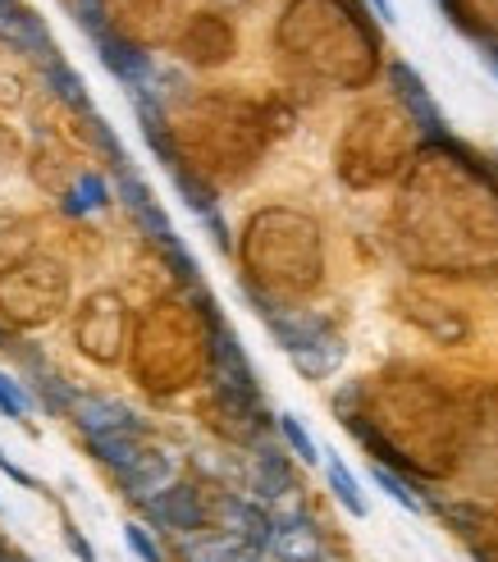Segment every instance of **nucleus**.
<instances>
[{
    "label": "nucleus",
    "mask_w": 498,
    "mask_h": 562,
    "mask_svg": "<svg viewBox=\"0 0 498 562\" xmlns=\"http://www.w3.org/2000/svg\"><path fill=\"white\" fill-rule=\"evenodd\" d=\"M242 485L252 490L257 503L265 508H284V503L297 494V471L288 462V453L270 439H252V453H247V471H242Z\"/></svg>",
    "instance_id": "obj_1"
},
{
    "label": "nucleus",
    "mask_w": 498,
    "mask_h": 562,
    "mask_svg": "<svg viewBox=\"0 0 498 562\" xmlns=\"http://www.w3.org/2000/svg\"><path fill=\"white\" fill-rule=\"evenodd\" d=\"M143 508V517L156 526V530H174V536H202V530L211 526V508L197 485L188 481H174L170 490H160L156 498L137 503Z\"/></svg>",
    "instance_id": "obj_2"
},
{
    "label": "nucleus",
    "mask_w": 498,
    "mask_h": 562,
    "mask_svg": "<svg viewBox=\"0 0 498 562\" xmlns=\"http://www.w3.org/2000/svg\"><path fill=\"white\" fill-rule=\"evenodd\" d=\"M115 202L128 211V220L143 229L151 243H160V247H170V243H179V234H174V224H170V215L160 211V202L151 196V188H147V179L133 170V165H124V170H115Z\"/></svg>",
    "instance_id": "obj_3"
},
{
    "label": "nucleus",
    "mask_w": 498,
    "mask_h": 562,
    "mask_svg": "<svg viewBox=\"0 0 498 562\" xmlns=\"http://www.w3.org/2000/svg\"><path fill=\"white\" fill-rule=\"evenodd\" d=\"M274 562H325V540L320 526L312 521L307 508H274V540H270Z\"/></svg>",
    "instance_id": "obj_4"
},
{
    "label": "nucleus",
    "mask_w": 498,
    "mask_h": 562,
    "mask_svg": "<svg viewBox=\"0 0 498 562\" xmlns=\"http://www.w3.org/2000/svg\"><path fill=\"white\" fill-rule=\"evenodd\" d=\"M69 420L82 430V439H92V435H147L143 416L120 398H105V393H78Z\"/></svg>",
    "instance_id": "obj_5"
},
{
    "label": "nucleus",
    "mask_w": 498,
    "mask_h": 562,
    "mask_svg": "<svg viewBox=\"0 0 498 562\" xmlns=\"http://www.w3.org/2000/svg\"><path fill=\"white\" fill-rule=\"evenodd\" d=\"M0 42H5L10 50H19V55H27V60H37V65L60 60V46H55L42 14L19 5V0L14 5H0Z\"/></svg>",
    "instance_id": "obj_6"
},
{
    "label": "nucleus",
    "mask_w": 498,
    "mask_h": 562,
    "mask_svg": "<svg viewBox=\"0 0 498 562\" xmlns=\"http://www.w3.org/2000/svg\"><path fill=\"white\" fill-rule=\"evenodd\" d=\"M389 88H394L398 105L407 110V120L417 124L426 137H444V133H449L444 110H439V101H434L430 88H426V78L411 69L407 60H394V65H389Z\"/></svg>",
    "instance_id": "obj_7"
},
{
    "label": "nucleus",
    "mask_w": 498,
    "mask_h": 562,
    "mask_svg": "<svg viewBox=\"0 0 498 562\" xmlns=\"http://www.w3.org/2000/svg\"><path fill=\"white\" fill-rule=\"evenodd\" d=\"M97 55H101V65L115 74L133 97H160L151 50H143V46H133V42H124V37L110 33L105 42H97Z\"/></svg>",
    "instance_id": "obj_8"
},
{
    "label": "nucleus",
    "mask_w": 498,
    "mask_h": 562,
    "mask_svg": "<svg viewBox=\"0 0 498 562\" xmlns=\"http://www.w3.org/2000/svg\"><path fill=\"white\" fill-rule=\"evenodd\" d=\"M115 481H120L128 503H147V498H156L160 490H170L179 481V458L170 453V448H151L147 443L143 453H137V462L128 471H120Z\"/></svg>",
    "instance_id": "obj_9"
},
{
    "label": "nucleus",
    "mask_w": 498,
    "mask_h": 562,
    "mask_svg": "<svg viewBox=\"0 0 498 562\" xmlns=\"http://www.w3.org/2000/svg\"><path fill=\"white\" fill-rule=\"evenodd\" d=\"M215 513H219V521H225V530H234V536H242L247 544H257V549L270 553V540H274V508H265V503H257V498H242V494L219 490Z\"/></svg>",
    "instance_id": "obj_10"
},
{
    "label": "nucleus",
    "mask_w": 498,
    "mask_h": 562,
    "mask_svg": "<svg viewBox=\"0 0 498 562\" xmlns=\"http://www.w3.org/2000/svg\"><path fill=\"white\" fill-rule=\"evenodd\" d=\"M270 553L247 544L234 530H202V536H183L179 562H265Z\"/></svg>",
    "instance_id": "obj_11"
},
{
    "label": "nucleus",
    "mask_w": 498,
    "mask_h": 562,
    "mask_svg": "<svg viewBox=\"0 0 498 562\" xmlns=\"http://www.w3.org/2000/svg\"><path fill=\"white\" fill-rule=\"evenodd\" d=\"M42 88L60 101V105H69L73 115H97L92 110V92H88V82H82V74L78 69H69L65 60H50V65H42Z\"/></svg>",
    "instance_id": "obj_12"
},
{
    "label": "nucleus",
    "mask_w": 498,
    "mask_h": 562,
    "mask_svg": "<svg viewBox=\"0 0 498 562\" xmlns=\"http://www.w3.org/2000/svg\"><path fill=\"white\" fill-rule=\"evenodd\" d=\"M27 371H33V393H37V403H42L50 416H69V412H73L78 389H73L65 375H55L46 361H37V357H27Z\"/></svg>",
    "instance_id": "obj_13"
},
{
    "label": "nucleus",
    "mask_w": 498,
    "mask_h": 562,
    "mask_svg": "<svg viewBox=\"0 0 498 562\" xmlns=\"http://www.w3.org/2000/svg\"><path fill=\"white\" fill-rule=\"evenodd\" d=\"M343 357H348V344L339 339V329H335V334H325L316 348L297 352V357H288V361L297 367V375H307V380H329V375L343 367Z\"/></svg>",
    "instance_id": "obj_14"
},
{
    "label": "nucleus",
    "mask_w": 498,
    "mask_h": 562,
    "mask_svg": "<svg viewBox=\"0 0 498 562\" xmlns=\"http://www.w3.org/2000/svg\"><path fill=\"white\" fill-rule=\"evenodd\" d=\"M325 481H329V494L339 498V508H343L348 517H356V521L371 517V503H366L362 485H356V475L348 471V462H343V458H335V453L325 458Z\"/></svg>",
    "instance_id": "obj_15"
},
{
    "label": "nucleus",
    "mask_w": 498,
    "mask_h": 562,
    "mask_svg": "<svg viewBox=\"0 0 498 562\" xmlns=\"http://www.w3.org/2000/svg\"><path fill=\"white\" fill-rule=\"evenodd\" d=\"M143 435H92L88 439V453L101 462V467H110V471H128L133 462H137V453H143Z\"/></svg>",
    "instance_id": "obj_16"
},
{
    "label": "nucleus",
    "mask_w": 498,
    "mask_h": 562,
    "mask_svg": "<svg viewBox=\"0 0 498 562\" xmlns=\"http://www.w3.org/2000/svg\"><path fill=\"white\" fill-rule=\"evenodd\" d=\"M115 196H110V188H105V179L97 175V170H82L78 179H73V188H69V196H65V211L69 215H92V211H105Z\"/></svg>",
    "instance_id": "obj_17"
},
{
    "label": "nucleus",
    "mask_w": 498,
    "mask_h": 562,
    "mask_svg": "<svg viewBox=\"0 0 498 562\" xmlns=\"http://www.w3.org/2000/svg\"><path fill=\"white\" fill-rule=\"evenodd\" d=\"M371 481L384 490V494H389L394 503H398V508H407L411 517H421L426 513V498H421V490H411L407 481H403V475L394 471V467H384V462H371Z\"/></svg>",
    "instance_id": "obj_18"
},
{
    "label": "nucleus",
    "mask_w": 498,
    "mask_h": 562,
    "mask_svg": "<svg viewBox=\"0 0 498 562\" xmlns=\"http://www.w3.org/2000/svg\"><path fill=\"white\" fill-rule=\"evenodd\" d=\"M170 179H174V188H179V196H183V206L192 211V215H202V220H211V215H219V202H215V192L197 179V175H188L183 165H174L170 170Z\"/></svg>",
    "instance_id": "obj_19"
},
{
    "label": "nucleus",
    "mask_w": 498,
    "mask_h": 562,
    "mask_svg": "<svg viewBox=\"0 0 498 562\" xmlns=\"http://www.w3.org/2000/svg\"><path fill=\"white\" fill-rule=\"evenodd\" d=\"M274 426H280V439L288 443V453H293L297 462H307V467H316V462H320V443L312 439V430L302 426V420H297L293 412H280V416H274Z\"/></svg>",
    "instance_id": "obj_20"
},
{
    "label": "nucleus",
    "mask_w": 498,
    "mask_h": 562,
    "mask_svg": "<svg viewBox=\"0 0 498 562\" xmlns=\"http://www.w3.org/2000/svg\"><path fill=\"white\" fill-rule=\"evenodd\" d=\"M69 14H73V23L92 42H105L110 37V10H105V0H69Z\"/></svg>",
    "instance_id": "obj_21"
},
{
    "label": "nucleus",
    "mask_w": 498,
    "mask_h": 562,
    "mask_svg": "<svg viewBox=\"0 0 498 562\" xmlns=\"http://www.w3.org/2000/svg\"><path fill=\"white\" fill-rule=\"evenodd\" d=\"M88 133H92V143L105 151V160L115 165V170H124V165H133V160H128V151H124V143L115 137V128H110L101 115H88Z\"/></svg>",
    "instance_id": "obj_22"
},
{
    "label": "nucleus",
    "mask_w": 498,
    "mask_h": 562,
    "mask_svg": "<svg viewBox=\"0 0 498 562\" xmlns=\"http://www.w3.org/2000/svg\"><path fill=\"white\" fill-rule=\"evenodd\" d=\"M27 407H33V398H27V389H23L14 375L0 371V412H5L10 420H19V426H23V420H27Z\"/></svg>",
    "instance_id": "obj_23"
},
{
    "label": "nucleus",
    "mask_w": 498,
    "mask_h": 562,
    "mask_svg": "<svg viewBox=\"0 0 498 562\" xmlns=\"http://www.w3.org/2000/svg\"><path fill=\"white\" fill-rule=\"evenodd\" d=\"M124 544L137 553V562H165L160 540L151 536V530H147L143 521H128V526H124Z\"/></svg>",
    "instance_id": "obj_24"
},
{
    "label": "nucleus",
    "mask_w": 498,
    "mask_h": 562,
    "mask_svg": "<svg viewBox=\"0 0 498 562\" xmlns=\"http://www.w3.org/2000/svg\"><path fill=\"white\" fill-rule=\"evenodd\" d=\"M165 257H170V266H174V274L183 279L188 289H202V266H197V257L183 247V243H170L165 247Z\"/></svg>",
    "instance_id": "obj_25"
},
{
    "label": "nucleus",
    "mask_w": 498,
    "mask_h": 562,
    "mask_svg": "<svg viewBox=\"0 0 498 562\" xmlns=\"http://www.w3.org/2000/svg\"><path fill=\"white\" fill-rule=\"evenodd\" d=\"M65 544H69V553H73L78 562H97V549H92V540H88V536H82V530L65 526Z\"/></svg>",
    "instance_id": "obj_26"
},
{
    "label": "nucleus",
    "mask_w": 498,
    "mask_h": 562,
    "mask_svg": "<svg viewBox=\"0 0 498 562\" xmlns=\"http://www.w3.org/2000/svg\"><path fill=\"white\" fill-rule=\"evenodd\" d=\"M0 471H5L10 481H14V485H23V490H33V485H37L33 475H27V471H23V467H19L14 458H5V448H0Z\"/></svg>",
    "instance_id": "obj_27"
},
{
    "label": "nucleus",
    "mask_w": 498,
    "mask_h": 562,
    "mask_svg": "<svg viewBox=\"0 0 498 562\" xmlns=\"http://www.w3.org/2000/svg\"><path fill=\"white\" fill-rule=\"evenodd\" d=\"M476 46H480V60L489 65V74L498 78V37H489V33H476Z\"/></svg>",
    "instance_id": "obj_28"
},
{
    "label": "nucleus",
    "mask_w": 498,
    "mask_h": 562,
    "mask_svg": "<svg viewBox=\"0 0 498 562\" xmlns=\"http://www.w3.org/2000/svg\"><path fill=\"white\" fill-rule=\"evenodd\" d=\"M439 5H444V14H449V19L457 23V27H462V33H472V37H476V27L466 23V10H462V0H439Z\"/></svg>",
    "instance_id": "obj_29"
},
{
    "label": "nucleus",
    "mask_w": 498,
    "mask_h": 562,
    "mask_svg": "<svg viewBox=\"0 0 498 562\" xmlns=\"http://www.w3.org/2000/svg\"><path fill=\"white\" fill-rule=\"evenodd\" d=\"M371 10L380 14V23H394L398 14H394V0H371Z\"/></svg>",
    "instance_id": "obj_30"
},
{
    "label": "nucleus",
    "mask_w": 498,
    "mask_h": 562,
    "mask_svg": "<svg viewBox=\"0 0 498 562\" xmlns=\"http://www.w3.org/2000/svg\"><path fill=\"white\" fill-rule=\"evenodd\" d=\"M0 562H23V558H14V553L5 549V540H0Z\"/></svg>",
    "instance_id": "obj_31"
},
{
    "label": "nucleus",
    "mask_w": 498,
    "mask_h": 562,
    "mask_svg": "<svg viewBox=\"0 0 498 562\" xmlns=\"http://www.w3.org/2000/svg\"><path fill=\"white\" fill-rule=\"evenodd\" d=\"M10 344H14V339H10V334H5V329H0V348H10Z\"/></svg>",
    "instance_id": "obj_32"
},
{
    "label": "nucleus",
    "mask_w": 498,
    "mask_h": 562,
    "mask_svg": "<svg viewBox=\"0 0 498 562\" xmlns=\"http://www.w3.org/2000/svg\"><path fill=\"white\" fill-rule=\"evenodd\" d=\"M0 5H14V0H0Z\"/></svg>",
    "instance_id": "obj_33"
}]
</instances>
